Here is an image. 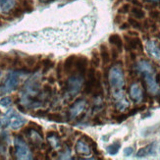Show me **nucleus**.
<instances>
[{
  "mask_svg": "<svg viewBox=\"0 0 160 160\" xmlns=\"http://www.w3.org/2000/svg\"><path fill=\"white\" fill-rule=\"evenodd\" d=\"M40 95L39 75H34L28 80L22 88L21 100L28 108H37L42 105L38 97Z\"/></svg>",
  "mask_w": 160,
  "mask_h": 160,
  "instance_id": "1",
  "label": "nucleus"
},
{
  "mask_svg": "<svg viewBox=\"0 0 160 160\" xmlns=\"http://www.w3.org/2000/svg\"><path fill=\"white\" fill-rule=\"evenodd\" d=\"M26 123L27 120L25 118L11 108L0 119V128L1 129L10 128L12 130H18L20 128H22Z\"/></svg>",
  "mask_w": 160,
  "mask_h": 160,
  "instance_id": "2",
  "label": "nucleus"
},
{
  "mask_svg": "<svg viewBox=\"0 0 160 160\" xmlns=\"http://www.w3.org/2000/svg\"><path fill=\"white\" fill-rule=\"evenodd\" d=\"M108 81L112 92H120L123 89L125 86V79L123 70L120 66H113L110 69L108 74Z\"/></svg>",
  "mask_w": 160,
  "mask_h": 160,
  "instance_id": "3",
  "label": "nucleus"
},
{
  "mask_svg": "<svg viewBox=\"0 0 160 160\" xmlns=\"http://www.w3.org/2000/svg\"><path fill=\"white\" fill-rule=\"evenodd\" d=\"M20 76L17 71H10L5 79L0 83V92L1 93H10L15 92L19 88Z\"/></svg>",
  "mask_w": 160,
  "mask_h": 160,
  "instance_id": "4",
  "label": "nucleus"
},
{
  "mask_svg": "<svg viewBox=\"0 0 160 160\" xmlns=\"http://www.w3.org/2000/svg\"><path fill=\"white\" fill-rule=\"evenodd\" d=\"M16 159H32V153L29 145L26 143L22 136H16L14 140Z\"/></svg>",
  "mask_w": 160,
  "mask_h": 160,
  "instance_id": "5",
  "label": "nucleus"
},
{
  "mask_svg": "<svg viewBox=\"0 0 160 160\" xmlns=\"http://www.w3.org/2000/svg\"><path fill=\"white\" fill-rule=\"evenodd\" d=\"M82 85H83V80H82V75L78 74V75L71 76V77L67 80V82H66L67 94L70 95V97L77 95L81 92Z\"/></svg>",
  "mask_w": 160,
  "mask_h": 160,
  "instance_id": "6",
  "label": "nucleus"
},
{
  "mask_svg": "<svg viewBox=\"0 0 160 160\" xmlns=\"http://www.w3.org/2000/svg\"><path fill=\"white\" fill-rule=\"evenodd\" d=\"M142 75L143 76L145 85H147V88H148V92L150 94H153V95L160 93V86L156 82V78H155V75H154V70L153 71L144 72Z\"/></svg>",
  "mask_w": 160,
  "mask_h": 160,
  "instance_id": "7",
  "label": "nucleus"
},
{
  "mask_svg": "<svg viewBox=\"0 0 160 160\" xmlns=\"http://www.w3.org/2000/svg\"><path fill=\"white\" fill-rule=\"evenodd\" d=\"M96 80H97L96 71H95V68L92 66V68H89L87 72V82L85 85V89H83L87 94L92 93L93 88L96 83Z\"/></svg>",
  "mask_w": 160,
  "mask_h": 160,
  "instance_id": "8",
  "label": "nucleus"
},
{
  "mask_svg": "<svg viewBox=\"0 0 160 160\" xmlns=\"http://www.w3.org/2000/svg\"><path fill=\"white\" fill-rule=\"evenodd\" d=\"M87 100L86 99H79L76 101L73 105L69 109V116L71 119H75L78 116H80L86 109Z\"/></svg>",
  "mask_w": 160,
  "mask_h": 160,
  "instance_id": "9",
  "label": "nucleus"
},
{
  "mask_svg": "<svg viewBox=\"0 0 160 160\" xmlns=\"http://www.w3.org/2000/svg\"><path fill=\"white\" fill-rule=\"evenodd\" d=\"M130 96L135 102H142L143 99L142 89L138 83H133L130 88Z\"/></svg>",
  "mask_w": 160,
  "mask_h": 160,
  "instance_id": "10",
  "label": "nucleus"
},
{
  "mask_svg": "<svg viewBox=\"0 0 160 160\" xmlns=\"http://www.w3.org/2000/svg\"><path fill=\"white\" fill-rule=\"evenodd\" d=\"M126 38V49L127 50H135V49H140L141 51L143 50L142 40L138 37L136 38H129L125 36Z\"/></svg>",
  "mask_w": 160,
  "mask_h": 160,
  "instance_id": "11",
  "label": "nucleus"
},
{
  "mask_svg": "<svg viewBox=\"0 0 160 160\" xmlns=\"http://www.w3.org/2000/svg\"><path fill=\"white\" fill-rule=\"evenodd\" d=\"M145 48H147L148 53L151 57H153L154 59L160 61V48L155 41L148 40V42L145 43Z\"/></svg>",
  "mask_w": 160,
  "mask_h": 160,
  "instance_id": "12",
  "label": "nucleus"
},
{
  "mask_svg": "<svg viewBox=\"0 0 160 160\" xmlns=\"http://www.w3.org/2000/svg\"><path fill=\"white\" fill-rule=\"evenodd\" d=\"M88 60L85 56H79L76 59V70L78 74L85 76L88 72Z\"/></svg>",
  "mask_w": 160,
  "mask_h": 160,
  "instance_id": "13",
  "label": "nucleus"
},
{
  "mask_svg": "<svg viewBox=\"0 0 160 160\" xmlns=\"http://www.w3.org/2000/svg\"><path fill=\"white\" fill-rule=\"evenodd\" d=\"M76 151L82 155H89L92 153V148H90V145L87 142V141H85V138H83V140H79L76 143Z\"/></svg>",
  "mask_w": 160,
  "mask_h": 160,
  "instance_id": "14",
  "label": "nucleus"
},
{
  "mask_svg": "<svg viewBox=\"0 0 160 160\" xmlns=\"http://www.w3.org/2000/svg\"><path fill=\"white\" fill-rule=\"evenodd\" d=\"M155 145L156 144L154 142H152V143L147 145V147L141 148L137 152V157L138 158H142V157H147L148 155L153 154L154 151H155Z\"/></svg>",
  "mask_w": 160,
  "mask_h": 160,
  "instance_id": "15",
  "label": "nucleus"
},
{
  "mask_svg": "<svg viewBox=\"0 0 160 160\" xmlns=\"http://www.w3.org/2000/svg\"><path fill=\"white\" fill-rule=\"evenodd\" d=\"M47 140L50 143V147L54 149H58L60 148V138L55 132H48L47 133Z\"/></svg>",
  "mask_w": 160,
  "mask_h": 160,
  "instance_id": "16",
  "label": "nucleus"
},
{
  "mask_svg": "<svg viewBox=\"0 0 160 160\" xmlns=\"http://www.w3.org/2000/svg\"><path fill=\"white\" fill-rule=\"evenodd\" d=\"M76 59H77V56L76 55H71V56H69L63 64V70L66 72V73H71L74 68L76 66Z\"/></svg>",
  "mask_w": 160,
  "mask_h": 160,
  "instance_id": "17",
  "label": "nucleus"
},
{
  "mask_svg": "<svg viewBox=\"0 0 160 160\" xmlns=\"http://www.w3.org/2000/svg\"><path fill=\"white\" fill-rule=\"evenodd\" d=\"M109 42L112 45H114L119 52L123 50V40L119 34H117V33L111 34L109 37Z\"/></svg>",
  "mask_w": 160,
  "mask_h": 160,
  "instance_id": "18",
  "label": "nucleus"
},
{
  "mask_svg": "<svg viewBox=\"0 0 160 160\" xmlns=\"http://www.w3.org/2000/svg\"><path fill=\"white\" fill-rule=\"evenodd\" d=\"M16 5V0H0V10L4 13L10 12Z\"/></svg>",
  "mask_w": 160,
  "mask_h": 160,
  "instance_id": "19",
  "label": "nucleus"
},
{
  "mask_svg": "<svg viewBox=\"0 0 160 160\" xmlns=\"http://www.w3.org/2000/svg\"><path fill=\"white\" fill-rule=\"evenodd\" d=\"M99 54H100V58L101 61L103 62L104 65H107L109 64L110 62V53L107 46H105L104 44H101L99 46Z\"/></svg>",
  "mask_w": 160,
  "mask_h": 160,
  "instance_id": "20",
  "label": "nucleus"
},
{
  "mask_svg": "<svg viewBox=\"0 0 160 160\" xmlns=\"http://www.w3.org/2000/svg\"><path fill=\"white\" fill-rule=\"evenodd\" d=\"M130 11H131L132 16H133L135 19L142 20V19H144V17H145V12L142 8H140V7L134 6Z\"/></svg>",
  "mask_w": 160,
  "mask_h": 160,
  "instance_id": "21",
  "label": "nucleus"
},
{
  "mask_svg": "<svg viewBox=\"0 0 160 160\" xmlns=\"http://www.w3.org/2000/svg\"><path fill=\"white\" fill-rule=\"evenodd\" d=\"M120 148H121L120 142H115L112 144L108 145V147L106 148V151L108 152L110 155H115V154L118 153V151H119Z\"/></svg>",
  "mask_w": 160,
  "mask_h": 160,
  "instance_id": "22",
  "label": "nucleus"
},
{
  "mask_svg": "<svg viewBox=\"0 0 160 160\" xmlns=\"http://www.w3.org/2000/svg\"><path fill=\"white\" fill-rule=\"evenodd\" d=\"M20 6L24 9L25 12L31 13L33 10V1L32 0H20Z\"/></svg>",
  "mask_w": 160,
  "mask_h": 160,
  "instance_id": "23",
  "label": "nucleus"
},
{
  "mask_svg": "<svg viewBox=\"0 0 160 160\" xmlns=\"http://www.w3.org/2000/svg\"><path fill=\"white\" fill-rule=\"evenodd\" d=\"M115 105H116V108L118 110L123 111V110L127 109L129 107L130 103H129V101L126 98H125V96H124V97H122V98L116 100V104H115Z\"/></svg>",
  "mask_w": 160,
  "mask_h": 160,
  "instance_id": "24",
  "label": "nucleus"
},
{
  "mask_svg": "<svg viewBox=\"0 0 160 160\" xmlns=\"http://www.w3.org/2000/svg\"><path fill=\"white\" fill-rule=\"evenodd\" d=\"M100 54L97 50L92 52V64L94 68H98L100 66Z\"/></svg>",
  "mask_w": 160,
  "mask_h": 160,
  "instance_id": "25",
  "label": "nucleus"
},
{
  "mask_svg": "<svg viewBox=\"0 0 160 160\" xmlns=\"http://www.w3.org/2000/svg\"><path fill=\"white\" fill-rule=\"evenodd\" d=\"M85 140H87V142L89 143V145H90V148H92V150L93 151V153L95 154V155H97V156H100L101 154H100V152L97 150V144H96V142L92 140V138H90L89 137H88V136H83L82 137Z\"/></svg>",
  "mask_w": 160,
  "mask_h": 160,
  "instance_id": "26",
  "label": "nucleus"
},
{
  "mask_svg": "<svg viewBox=\"0 0 160 160\" xmlns=\"http://www.w3.org/2000/svg\"><path fill=\"white\" fill-rule=\"evenodd\" d=\"M41 65H42V73L45 74L48 70H50L54 66V62L50 59H44L41 61Z\"/></svg>",
  "mask_w": 160,
  "mask_h": 160,
  "instance_id": "27",
  "label": "nucleus"
},
{
  "mask_svg": "<svg viewBox=\"0 0 160 160\" xmlns=\"http://www.w3.org/2000/svg\"><path fill=\"white\" fill-rule=\"evenodd\" d=\"M128 23L130 24L131 27H133L134 29H136V30H140V31L142 30V23H140L135 18H129L128 19Z\"/></svg>",
  "mask_w": 160,
  "mask_h": 160,
  "instance_id": "28",
  "label": "nucleus"
},
{
  "mask_svg": "<svg viewBox=\"0 0 160 160\" xmlns=\"http://www.w3.org/2000/svg\"><path fill=\"white\" fill-rule=\"evenodd\" d=\"M48 119L50 121L53 122H56V123H62L63 122V118H62L61 114L59 113H50V114H47Z\"/></svg>",
  "mask_w": 160,
  "mask_h": 160,
  "instance_id": "29",
  "label": "nucleus"
},
{
  "mask_svg": "<svg viewBox=\"0 0 160 160\" xmlns=\"http://www.w3.org/2000/svg\"><path fill=\"white\" fill-rule=\"evenodd\" d=\"M24 13H25V11H24V9L21 6L14 7V8L11 10V15H12V17H15V18L21 17Z\"/></svg>",
  "mask_w": 160,
  "mask_h": 160,
  "instance_id": "30",
  "label": "nucleus"
},
{
  "mask_svg": "<svg viewBox=\"0 0 160 160\" xmlns=\"http://www.w3.org/2000/svg\"><path fill=\"white\" fill-rule=\"evenodd\" d=\"M25 63H26V65L29 67V68H32V67H33L34 65H36V63H37V58L34 57V56H29V57L26 58Z\"/></svg>",
  "mask_w": 160,
  "mask_h": 160,
  "instance_id": "31",
  "label": "nucleus"
},
{
  "mask_svg": "<svg viewBox=\"0 0 160 160\" xmlns=\"http://www.w3.org/2000/svg\"><path fill=\"white\" fill-rule=\"evenodd\" d=\"M11 103H12V98L10 96H5V97H2V98L0 99V105L3 106V107L9 106Z\"/></svg>",
  "mask_w": 160,
  "mask_h": 160,
  "instance_id": "32",
  "label": "nucleus"
},
{
  "mask_svg": "<svg viewBox=\"0 0 160 160\" xmlns=\"http://www.w3.org/2000/svg\"><path fill=\"white\" fill-rule=\"evenodd\" d=\"M131 10V7L130 4H123L119 9H118V13L119 14H127L129 11Z\"/></svg>",
  "mask_w": 160,
  "mask_h": 160,
  "instance_id": "33",
  "label": "nucleus"
},
{
  "mask_svg": "<svg viewBox=\"0 0 160 160\" xmlns=\"http://www.w3.org/2000/svg\"><path fill=\"white\" fill-rule=\"evenodd\" d=\"M71 153H70V149L66 148V150L64 152H61L60 153V159H70L71 157Z\"/></svg>",
  "mask_w": 160,
  "mask_h": 160,
  "instance_id": "34",
  "label": "nucleus"
},
{
  "mask_svg": "<svg viewBox=\"0 0 160 160\" xmlns=\"http://www.w3.org/2000/svg\"><path fill=\"white\" fill-rule=\"evenodd\" d=\"M47 110H43V109H38L37 112H36V115L37 117H38V118H42V117H45V116H47Z\"/></svg>",
  "mask_w": 160,
  "mask_h": 160,
  "instance_id": "35",
  "label": "nucleus"
},
{
  "mask_svg": "<svg viewBox=\"0 0 160 160\" xmlns=\"http://www.w3.org/2000/svg\"><path fill=\"white\" fill-rule=\"evenodd\" d=\"M149 15H150V17L152 19H154V20H159L160 19V12L157 11V10H152V11H150Z\"/></svg>",
  "mask_w": 160,
  "mask_h": 160,
  "instance_id": "36",
  "label": "nucleus"
},
{
  "mask_svg": "<svg viewBox=\"0 0 160 160\" xmlns=\"http://www.w3.org/2000/svg\"><path fill=\"white\" fill-rule=\"evenodd\" d=\"M30 127H32V129H34V130H37L38 132H39L40 134H42V128H41L39 125H38L37 123H33V122H30Z\"/></svg>",
  "mask_w": 160,
  "mask_h": 160,
  "instance_id": "37",
  "label": "nucleus"
},
{
  "mask_svg": "<svg viewBox=\"0 0 160 160\" xmlns=\"http://www.w3.org/2000/svg\"><path fill=\"white\" fill-rule=\"evenodd\" d=\"M42 89H43V92L47 95H50L52 93V88L49 85H44Z\"/></svg>",
  "mask_w": 160,
  "mask_h": 160,
  "instance_id": "38",
  "label": "nucleus"
},
{
  "mask_svg": "<svg viewBox=\"0 0 160 160\" xmlns=\"http://www.w3.org/2000/svg\"><path fill=\"white\" fill-rule=\"evenodd\" d=\"M128 117H129V115H128V114H122V115L117 116V117L115 118V119H116V121H117L118 123H121V122H123V121L126 120Z\"/></svg>",
  "mask_w": 160,
  "mask_h": 160,
  "instance_id": "39",
  "label": "nucleus"
},
{
  "mask_svg": "<svg viewBox=\"0 0 160 160\" xmlns=\"http://www.w3.org/2000/svg\"><path fill=\"white\" fill-rule=\"evenodd\" d=\"M114 23H115L116 25H119V24L123 23V16L120 15L119 13H118L117 15L115 16V18H114Z\"/></svg>",
  "mask_w": 160,
  "mask_h": 160,
  "instance_id": "40",
  "label": "nucleus"
},
{
  "mask_svg": "<svg viewBox=\"0 0 160 160\" xmlns=\"http://www.w3.org/2000/svg\"><path fill=\"white\" fill-rule=\"evenodd\" d=\"M133 152H134V149L133 148H126L124 149V154L126 155V156H130L133 154Z\"/></svg>",
  "mask_w": 160,
  "mask_h": 160,
  "instance_id": "41",
  "label": "nucleus"
},
{
  "mask_svg": "<svg viewBox=\"0 0 160 160\" xmlns=\"http://www.w3.org/2000/svg\"><path fill=\"white\" fill-rule=\"evenodd\" d=\"M56 73H57V77H58V79H61V77H62V63H59V64H58Z\"/></svg>",
  "mask_w": 160,
  "mask_h": 160,
  "instance_id": "42",
  "label": "nucleus"
},
{
  "mask_svg": "<svg viewBox=\"0 0 160 160\" xmlns=\"http://www.w3.org/2000/svg\"><path fill=\"white\" fill-rule=\"evenodd\" d=\"M118 51L117 49H115V48L113 47L112 49H111V53H112V58L113 59H117V57H118Z\"/></svg>",
  "mask_w": 160,
  "mask_h": 160,
  "instance_id": "43",
  "label": "nucleus"
},
{
  "mask_svg": "<svg viewBox=\"0 0 160 160\" xmlns=\"http://www.w3.org/2000/svg\"><path fill=\"white\" fill-rule=\"evenodd\" d=\"M92 122H93V124H95V125H100V124H102V121L100 120V118H99V117H94L93 119H92Z\"/></svg>",
  "mask_w": 160,
  "mask_h": 160,
  "instance_id": "44",
  "label": "nucleus"
},
{
  "mask_svg": "<svg viewBox=\"0 0 160 160\" xmlns=\"http://www.w3.org/2000/svg\"><path fill=\"white\" fill-rule=\"evenodd\" d=\"M130 24L129 23H123L121 26H120V30H128L130 28Z\"/></svg>",
  "mask_w": 160,
  "mask_h": 160,
  "instance_id": "45",
  "label": "nucleus"
},
{
  "mask_svg": "<svg viewBox=\"0 0 160 160\" xmlns=\"http://www.w3.org/2000/svg\"><path fill=\"white\" fill-rule=\"evenodd\" d=\"M132 3H133L136 7H142V2H140L138 0H132Z\"/></svg>",
  "mask_w": 160,
  "mask_h": 160,
  "instance_id": "46",
  "label": "nucleus"
},
{
  "mask_svg": "<svg viewBox=\"0 0 160 160\" xmlns=\"http://www.w3.org/2000/svg\"><path fill=\"white\" fill-rule=\"evenodd\" d=\"M155 78H156V82H158V85L160 86V73H157L155 75Z\"/></svg>",
  "mask_w": 160,
  "mask_h": 160,
  "instance_id": "47",
  "label": "nucleus"
},
{
  "mask_svg": "<svg viewBox=\"0 0 160 160\" xmlns=\"http://www.w3.org/2000/svg\"><path fill=\"white\" fill-rule=\"evenodd\" d=\"M18 108H19V110L21 111V112H23V113H25L26 112V110H25V108L22 106V105H20V104H19V105H18Z\"/></svg>",
  "mask_w": 160,
  "mask_h": 160,
  "instance_id": "48",
  "label": "nucleus"
},
{
  "mask_svg": "<svg viewBox=\"0 0 160 160\" xmlns=\"http://www.w3.org/2000/svg\"><path fill=\"white\" fill-rule=\"evenodd\" d=\"M48 82H51V83H54V82H55V80L52 78V77H49V79H48Z\"/></svg>",
  "mask_w": 160,
  "mask_h": 160,
  "instance_id": "49",
  "label": "nucleus"
},
{
  "mask_svg": "<svg viewBox=\"0 0 160 160\" xmlns=\"http://www.w3.org/2000/svg\"><path fill=\"white\" fill-rule=\"evenodd\" d=\"M149 2H158V1H160V0H148Z\"/></svg>",
  "mask_w": 160,
  "mask_h": 160,
  "instance_id": "50",
  "label": "nucleus"
},
{
  "mask_svg": "<svg viewBox=\"0 0 160 160\" xmlns=\"http://www.w3.org/2000/svg\"><path fill=\"white\" fill-rule=\"evenodd\" d=\"M40 1H45V0H40Z\"/></svg>",
  "mask_w": 160,
  "mask_h": 160,
  "instance_id": "51",
  "label": "nucleus"
},
{
  "mask_svg": "<svg viewBox=\"0 0 160 160\" xmlns=\"http://www.w3.org/2000/svg\"><path fill=\"white\" fill-rule=\"evenodd\" d=\"M0 76H1V71H0Z\"/></svg>",
  "mask_w": 160,
  "mask_h": 160,
  "instance_id": "52",
  "label": "nucleus"
},
{
  "mask_svg": "<svg viewBox=\"0 0 160 160\" xmlns=\"http://www.w3.org/2000/svg\"><path fill=\"white\" fill-rule=\"evenodd\" d=\"M0 114H1V112H0Z\"/></svg>",
  "mask_w": 160,
  "mask_h": 160,
  "instance_id": "53",
  "label": "nucleus"
}]
</instances>
